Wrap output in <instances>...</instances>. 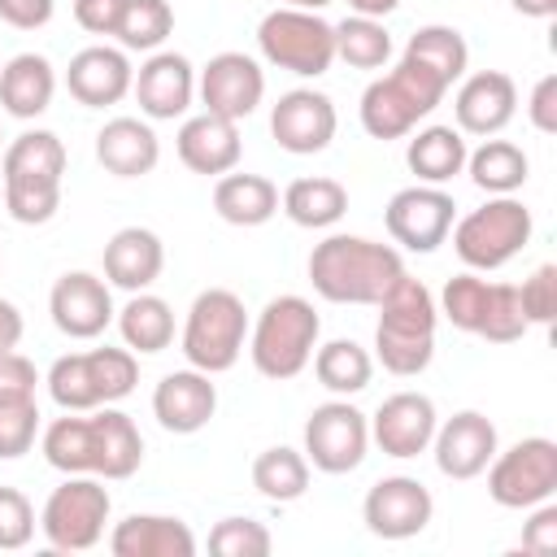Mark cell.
Wrapping results in <instances>:
<instances>
[{
    "label": "cell",
    "instance_id": "6da1fadb",
    "mask_svg": "<svg viewBox=\"0 0 557 557\" xmlns=\"http://www.w3.org/2000/svg\"><path fill=\"white\" fill-rule=\"evenodd\" d=\"M405 274V257L392 244L366 235H326L309 252V283L331 305H379Z\"/></svg>",
    "mask_w": 557,
    "mask_h": 557
},
{
    "label": "cell",
    "instance_id": "7a4b0ae2",
    "mask_svg": "<svg viewBox=\"0 0 557 557\" xmlns=\"http://www.w3.org/2000/svg\"><path fill=\"white\" fill-rule=\"evenodd\" d=\"M435 296L422 278H409V270L392 283V292L379 300V326H374V361L396 374L413 379L435 357Z\"/></svg>",
    "mask_w": 557,
    "mask_h": 557
},
{
    "label": "cell",
    "instance_id": "3957f363",
    "mask_svg": "<svg viewBox=\"0 0 557 557\" xmlns=\"http://www.w3.org/2000/svg\"><path fill=\"white\" fill-rule=\"evenodd\" d=\"M65 144L52 131H22L0 157L4 209L22 226H44L61 209Z\"/></svg>",
    "mask_w": 557,
    "mask_h": 557
},
{
    "label": "cell",
    "instance_id": "277c9868",
    "mask_svg": "<svg viewBox=\"0 0 557 557\" xmlns=\"http://www.w3.org/2000/svg\"><path fill=\"white\" fill-rule=\"evenodd\" d=\"M444 96H448V83L422 61L400 52V61L361 91V104H357L361 131L370 139H405L409 131H418L422 117L440 109Z\"/></svg>",
    "mask_w": 557,
    "mask_h": 557
},
{
    "label": "cell",
    "instance_id": "5b68a950",
    "mask_svg": "<svg viewBox=\"0 0 557 557\" xmlns=\"http://www.w3.org/2000/svg\"><path fill=\"white\" fill-rule=\"evenodd\" d=\"M318 335H322V318H318L313 300L283 292L261 305L257 322H248V357H252L257 374L287 383L309 366Z\"/></svg>",
    "mask_w": 557,
    "mask_h": 557
},
{
    "label": "cell",
    "instance_id": "8992f818",
    "mask_svg": "<svg viewBox=\"0 0 557 557\" xmlns=\"http://www.w3.org/2000/svg\"><path fill=\"white\" fill-rule=\"evenodd\" d=\"M531 231H535V218L518 196H487L479 209L461 213L448 235L466 270L487 274V270L509 265L531 244Z\"/></svg>",
    "mask_w": 557,
    "mask_h": 557
},
{
    "label": "cell",
    "instance_id": "52a82bcc",
    "mask_svg": "<svg viewBox=\"0 0 557 557\" xmlns=\"http://www.w3.org/2000/svg\"><path fill=\"white\" fill-rule=\"evenodd\" d=\"M244 339H248V309H244V300L231 287H205L191 300V309H187L178 348H183L191 370L226 374L239 361Z\"/></svg>",
    "mask_w": 557,
    "mask_h": 557
},
{
    "label": "cell",
    "instance_id": "ba28073f",
    "mask_svg": "<svg viewBox=\"0 0 557 557\" xmlns=\"http://www.w3.org/2000/svg\"><path fill=\"white\" fill-rule=\"evenodd\" d=\"M257 48L270 65L300 78H318L335 61V22L313 9L278 4L257 22Z\"/></svg>",
    "mask_w": 557,
    "mask_h": 557
},
{
    "label": "cell",
    "instance_id": "9c48e42d",
    "mask_svg": "<svg viewBox=\"0 0 557 557\" xmlns=\"http://www.w3.org/2000/svg\"><path fill=\"white\" fill-rule=\"evenodd\" d=\"M109 509L113 496L100 483V474H65V483L52 487L39 509V531L57 553H87L104 540Z\"/></svg>",
    "mask_w": 557,
    "mask_h": 557
},
{
    "label": "cell",
    "instance_id": "30bf717a",
    "mask_svg": "<svg viewBox=\"0 0 557 557\" xmlns=\"http://www.w3.org/2000/svg\"><path fill=\"white\" fill-rule=\"evenodd\" d=\"M487 496L500 509H531L553 500L557 492V444L548 435H527L518 444H509L505 453L496 448V457L487 461Z\"/></svg>",
    "mask_w": 557,
    "mask_h": 557
},
{
    "label": "cell",
    "instance_id": "8fae6325",
    "mask_svg": "<svg viewBox=\"0 0 557 557\" xmlns=\"http://www.w3.org/2000/svg\"><path fill=\"white\" fill-rule=\"evenodd\" d=\"M300 453L322 474H348L370 453V418L348 396H335L305 418V448Z\"/></svg>",
    "mask_w": 557,
    "mask_h": 557
},
{
    "label": "cell",
    "instance_id": "7c38bea8",
    "mask_svg": "<svg viewBox=\"0 0 557 557\" xmlns=\"http://www.w3.org/2000/svg\"><path fill=\"white\" fill-rule=\"evenodd\" d=\"M383 222H387V235L409 248V252H435L453 222H457V205L444 187H431V183H413V187H400L387 209H383Z\"/></svg>",
    "mask_w": 557,
    "mask_h": 557
},
{
    "label": "cell",
    "instance_id": "4fadbf2b",
    "mask_svg": "<svg viewBox=\"0 0 557 557\" xmlns=\"http://www.w3.org/2000/svg\"><path fill=\"white\" fill-rule=\"evenodd\" d=\"M435 518V496L413 474H383L361 500V522L379 540H413Z\"/></svg>",
    "mask_w": 557,
    "mask_h": 557
},
{
    "label": "cell",
    "instance_id": "5bb4252c",
    "mask_svg": "<svg viewBox=\"0 0 557 557\" xmlns=\"http://www.w3.org/2000/svg\"><path fill=\"white\" fill-rule=\"evenodd\" d=\"M196 96H200L205 113L244 122L248 113H257V104L265 96V70L248 52H218L196 74Z\"/></svg>",
    "mask_w": 557,
    "mask_h": 557
},
{
    "label": "cell",
    "instance_id": "9a60e30c",
    "mask_svg": "<svg viewBox=\"0 0 557 557\" xmlns=\"http://www.w3.org/2000/svg\"><path fill=\"white\" fill-rule=\"evenodd\" d=\"M335 126H339V113H335L331 96L326 91H313V87H292L270 109V135L292 157L322 152L335 139Z\"/></svg>",
    "mask_w": 557,
    "mask_h": 557
},
{
    "label": "cell",
    "instance_id": "2e32d148",
    "mask_svg": "<svg viewBox=\"0 0 557 557\" xmlns=\"http://www.w3.org/2000/svg\"><path fill=\"white\" fill-rule=\"evenodd\" d=\"M48 313H52V326L70 339H96L104 335V326L113 322V292L100 274L91 270H65L52 292H48Z\"/></svg>",
    "mask_w": 557,
    "mask_h": 557
},
{
    "label": "cell",
    "instance_id": "e0dca14e",
    "mask_svg": "<svg viewBox=\"0 0 557 557\" xmlns=\"http://www.w3.org/2000/svg\"><path fill=\"white\" fill-rule=\"evenodd\" d=\"M500 440H496V422L479 409H461L453 413L448 422L435 426V440H431V453H435V466L444 479H479L487 470V461L496 457Z\"/></svg>",
    "mask_w": 557,
    "mask_h": 557
},
{
    "label": "cell",
    "instance_id": "ac0fdd59",
    "mask_svg": "<svg viewBox=\"0 0 557 557\" xmlns=\"http://www.w3.org/2000/svg\"><path fill=\"white\" fill-rule=\"evenodd\" d=\"M435 426H440V413L426 392H392L370 418V440L387 457L405 461V457H418L431 448Z\"/></svg>",
    "mask_w": 557,
    "mask_h": 557
},
{
    "label": "cell",
    "instance_id": "d6986e66",
    "mask_svg": "<svg viewBox=\"0 0 557 557\" xmlns=\"http://www.w3.org/2000/svg\"><path fill=\"white\" fill-rule=\"evenodd\" d=\"M135 100H139V113L148 122H174L191 109L196 100V65L183 57V52H152L139 70H135V83H131Z\"/></svg>",
    "mask_w": 557,
    "mask_h": 557
},
{
    "label": "cell",
    "instance_id": "ffe728a7",
    "mask_svg": "<svg viewBox=\"0 0 557 557\" xmlns=\"http://www.w3.org/2000/svg\"><path fill=\"white\" fill-rule=\"evenodd\" d=\"M518 113V83L505 70H479L466 74L453 96V117L461 135H500Z\"/></svg>",
    "mask_w": 557,
    "mask_h": 557
},
{
    "label": "cell",
    "instance_id": "44dd1931",
    "mask_svg": "<svg viewBox=\"0 0 557 557\" xmlns=\"http://www.w3.org/2000/svg\"><path fill=\"white\" fill-rule=\"evenodd\" d=\"M218 413V383L205 370H170L152 387V418L170 435H196Z\"/></svg>",
    "mask_w": 557,
    "mask_h": 557
},
{
    "label": "cell",
    "instance_id": "7402d4cb",
    "mask_svg": "<svg viewBox=\"0 0 557 557\" xmlns=\"http://www.w3.org/2000/svg\"><path fill=\"white\" fill-rule=\"evenodd\" d=\"M131 83H135V65H131L126 48H109V44H91V48L74 52L70 70H65L70 96L87 109L117 104L122 96H131Z\"/></svg>",
    "mask_w": 557,
    "mask_h": 557
},
{
    "label": "cell",
    "instance_id": "603a6c76",
    "mask_svg": "<svg viewBox=\"0 0 557 557\" xmlns=\"http://www.w3.org/2000/svg\"><path fill=\"white\" fill-rule=\"evenodd\" d=\"M174 148H178V161H183L191 174L218 178V174L235 170L239 157H244L239 122L218 117V113H196V117H187V122L178 126Z\"/></svg>",
    "mask_w": 557,
    "mask_h": 557
},
{
    "label": "cell",
    "instance_id": "cb8c5ba5",
    "mask_svg": "<svg viewBox=\"0 0 557 557\" xmlns=\"http://www.w3.org/2000/svg\"><path fill=\"white\" fill-rule=\"evenodd\" d=\"M196 535L174 513H126L109 531L113 557H196Z\"/></svg>",
    "mask_w": 557,
    "mask_h": 557
},
{
    "label": "cell",
    "instance_id": "d4e9b609",
    "mask_svg": "<svg viewBox=\"0 0 557 557\" xmlns=\"http://www.w3.org/2000/svg\"><path fill=\"white\" fill-rule=\"evenodd\" d=\"M165 270V244L148 226H122L104 244V283L122 292H148Z\"/></svg>",
    "mask_w": 557,
    "mask_h": 557
},
{
    "label": "cell",
    "instance_id": "484cf974",
    "mask_svg": "<svg viewBox=\"0 0 557 557\" xmlns=\"http://www.w3.org/2000/svg\"><path fill=\"white\" fill-rule=\"evenodd\" d=\"M96 161L113 178H144L161 161V139L144 117H109L96 131Z\"/></svg>",
    "mask_w": 557,
    "mask_h": 557
},
{
    "label": "cell",
    "instance_id": "4316f807",
    "mask_svg": "<svg viewBox=\"0 0 557 557\" xmlns=\"http://www.w3.org/2000/svg\"><path fill=\"white\" fill-rule=\"evenodd\" d=\"M52 96H57V70H52L48 57L17 52L0 65V104H4L9 117L30 122V117L48 113Z\"/></svg>",
    "mask_w": 557,
    "mask_h": 557
},
{
    "label": "cell",
    "instance_id": "83f0119b",
    "mask_svg": "<svg viewBox=\"0 0 557 557\" xmlns=\"http://www.w3.org/2000/svg\"><path fill=\"white\" fill-rule=\"evenodd\" d=\"M213 213L231 226H261L278 213V187L265 174L226 170L213 183Z\"/></svg>",
    "mask_w": 557,
    "mask_h": 557
},
{
    "label": "cell",
    "instance_id": "f1b7e54d",
    "mask_svg": "<svg viewBox=\"0 0 557 557\" xmlns=\"http://www.w3.org/2000/svg\"><path fill=\"white\" fill-rule=\"evenodd\" d=\"M91 426H96V474L131 479L144 466V435L131 422V413L100 405V409H91Z\"/></svg>",
    "mask_w": 557,
    "mask_h": 557
},
{
    "label": "cell",
    "instance_id": "f546056e",
    "mask_svg": "<svg viewBox=\"0 0 557 557\" xmlns=\"http://www.w3.org/2000/svg\"><path fill=\"white\" fill-rule=\"evenodd\" d=\"M278 205L296 226L326 231L348 213V187L339 178H326V174H305V178H292L283 187Z\"/></svg>",
    "mask_w": 557,
    "mask_h": 557
},
{
    "label": "cell",
    "instance_id": "4dcf8cb0",
    "mask_svg": "<svg viewBox=\"0 0 557 557\" xmlns=\"http://www.w3.org/2000/svg\"><path fill=\"white\" fill-rule=\"evenodd\" d=\"M409 148H405V161L409 170L418 174V183H431V187H444L448 178L466 174V135L457 126H422V131H409Z\"/></svg>",
    "mask_w": 557,
    "mask_h": 557
},
{
    "label": "cell",
    "instance_id": "1f68e13d",
    "mask_svg": "<svg viewBox=\"0 0 557 557\" xmlns=\"http://www.w3.org/2000/svg\"><path fill=\"white\" fill-rule=\"evenodd\" d=\"M113 322L131 352L152 357L174 344V309H170V300H161L152 292H131V300L113 313Z\"/></svg>",
    "mask_w": 557,
    "mask_h": 557
},
{
    "label": "cell",
    "instance_id": "d6a6232c",
    "mask_svg": "<svg viewBox=\"0 0 557 557\" xmlns=\"http://www.w3.org/2000/svg\"><path fill=\"white\" fill-rule=\"evenodd\" d=\"M466 174H470V183H474L479 191H487V196H513V191L527 183L531 161H527V152H522L518 144L487 135L474 152H466Z\"/></svg>",
    "mask_w": 557,
    "mask_h": 557
},
{
    "label": "cell",
    "instance_id": "836d02e7",
    "mask_svg": "<svg viewBox=\"0 0 557 557\" xmlns=\"http://www.w3.org/2000/svg\"><path fill=\"white\" fill-rule=\"evenodd\" d=\"M39 453L61 474H96V426L91 418L65 413L39 431Z\"/></svg>",
    "mask_w": 557,
    "mask_h": 557
},
{
    "label": "cell",
    "instance_id": "e575fe53",
    "mask_svg": "<svg viewBox=\"0 0 557 557\" xmlns=\"http://www.w3.org/2000/svg\"><path fill=\"white\" fill-rule=\"evenodd\" d=\"M313 374L331 396H357L374 379V357L357 339H331L313 348Z\"/></svg>",
    "mask_w": 557,
    "mask_h": 557
},
{
    "label": "cell",
    "instance_id": "d590c367",
    "mask_svg": "<svg viewBox=\"0 0 557 557\" xmlns=\"http://www.w3.org/2000/svg\"><path fill=\"white\" fill-rule=\"evenodd\" d=\"M252 487L274 500V505H292L309 492V461L300 448H287V444H274V448H261L257 461H252Z\"/></svg>",
    "mask_w": 557,
    "mask_h": 557
},
{
    "label": "cell",
    "instance_id": "8d00e7d4",
    "mask_svg": "<svg viewBox=\"0 0 557 557\" xmlns=\"http://www.w3.org/2000/svg\"><path fill=\"white\" fill-rule=\"evenodd\" d=\"M405 57L422 61L426 70H435L448 87L457 78H466L470 70V48H466V35L457 26H444V22H431V26H418L405 44Z\"/></svg>",
    "mask_w": 557,
    "mask_h": 557
},
{
    "label": "cell",
    "instance_id": "74e56055",
    "mask_svg": "<svg viewBox=\"0 0 557 557\" xmlns=\"http://www.w3.org/2000/svg\"><path fill=\"white\" fill-rule=\"evenodd\" d=\"M335 57L352 70H383L392 61V35L379 17L348 13L344 22H335Z\"/></svg>",
    "mask_w": 557,
    "mask_h": 557
},
{
    "label": "cell",
    "instance_id": "f35d334b",
    "mask_svg": "<svg viewBox=\"0 0 557 557\" xmlns=\"http://www.w3.org/2000/svg\"><path fill=\"white\" fill-rule=\"evenodd\" d=\"M174 30V9L170 0H126L122 22H117V44L126 52H157Z\"/></svg>",
    "mask_w": 557,
    "mask_h": 557
},
{
    "label": "cell",
    "instance_id": "ab89813d",
    "mask_svg": "<svg viewBox=\"0 0 557 557\" xmlns=\"http://www.w3.org/2000/svg\"><path fill=\"white\" fill-rule=\"evenodd\" d=\"M487 300H492V283L479 278L474 270H466V274H453V278L444 283L435 309H440V318H448L457 331L479 335V326H483V318H487Z\"/></svg>",
    "mask_w": 557,
    "mask_h": 557
},
{
    "label": "cell",
    "instance_id": "60d3db41",
    "mask_svg": "<svg viewBox=\"0 0 557 557\" xmlns=\"http://www.w3.org/2000/svg\"><path fill=\"white\" fill-rule=\"evenodd\" d=\"M48 396L65 409V413H91L100 409V396H96V383H91V370H87V352H65L48 366Z\"/></svg>",
    "mask_w": 557,
    "mask_h": 557
},
{
    "label": "cell",
    "instance_id": "b9f144b4",
    "mask_svg": "<svg viewBox=\"0 0 557 557\" xmlns=\"http://www.w3.org/2000/svg\"><path fill=\"white\" fill-rule=\"evenodd\" d=\"M87 370H91V383H96V396L100 405H117L135 392L139 383V361L131 348H91L87 352Z\"/></svg>",
    "mask_w": 557,
    "mask_h": 557
},
{
    "label": "cell",
    "instance_id": "7bdbcfd3",
    "mask_svg": "<svg viewBox=\"0 0 557 557\" xmlns=\"http://www.w3.org/2000/svg\"><path fill=\"white\" fill-rule=\"evenodd\" d=\"M274 548L270 527L257 518H222L209 531V553L218 557H265Z\"/></svg>",
    "mask_w": 557,
    "mask_h": 557
},
{
    "label": "cell",
    "instance_id": "ee69618b",
    "mask_svg": "<svg viewBox=\"0 0 557 557\" xmlns=\"http://www.w3.org/2000/svg\"><path fill=\"white\" fill-rule=\"evenodd\" d=\"M527 331H531V322L522 318L518 287L513 283H492V300H487V318L479 326V339H487V344H513Z\"/></svg>",
    "mask_w": 557,
    "mask_h": 557
},
{
    "label": "cell",
    "instance_id": "f6af8a7d",
    "mask_svg": "<svg viewBox=\"0 0 557 557\" xmlns=\"http://www.w3.org/2000/svg\"><path fill=\"white\" fill-rule=\"evenodd\" d=\"M35 435H39V400L35 396L0 400V461L30 453Z\"/></svg>",
    "mask_w": 557,
    "mask_h": 557
},
{
    "label": "cell",
    "instance_id": "bcb514c9",
    "mask_svg": "<svg viewBox=\"0 0 557 557\" xmlns=\"http://www.w3.org/2000/svg\"><path fill=\"white\" fill-rule=\"evenodd\" d=\"M518 305H522V318H527L531 326H553V318H557V265H553V261L535 265V270L522 278Z\"/></svg>",
    "mask_w": 557,
    "mask_h": 557
},
{
    "label": "cell",
    "instance_id": "7dc6e473",
    "mask_svg": "<svg viewBox=\"0 0 557 557\" xmlns=\"http://www.w3.org/2000/svg\"><path fill=\"white\" fill-rule=\"evenodd\" d=\"M39 518L22 487H0V553H17L30 544Z\"/></svg>",
    "mask_w": 557,
    "mask_h": 557
},
{
    "label": "cell",
    "instance_id": "c3c4849f",
    "mask_svg": "<svg viewBox=\"0 0 557 557\" xmlns=\"http://www.w3.org/2000/svg\"><path fill=\"white\" fill-rule=\"evenodd\" d=\"M39 387V370L30 357H22L17 348L0 352V400H22V396H35Z\"/></svg>",
    "mask_w": 557,
    "mask_h": 557
},
{
    "label": "cell",
    "instance_id": "681fc988",
    "mask_svg": "<svg viewBox=\"0 0 557 557\" xmlns=\"http://www.w3.org/2000/svg\"><path fill=\"white\" fill-rule=\"evenodd\" d=\"M527 117L540 135H557V74L535 78V87L527 96Z\"/></svg>",
    "mask_w": 557,
    "mask_h": 557
},
{
    "label": "cell",
    "instance_id": "f907efd6",
    "mask_svg": "<svg viewBox=\"0 0 557 557\" xmlns=\"http://www.w3.org/2000/svg\"><path fill=\"white\" fill-rule=\"evenodd\" d=\"M126 0H74V22L87 35H117Z\"/></svg>",
    "mask_w": 557,
    "mask_h": 557
},
{
    "label": "cell",
    "instance_id": "816d5d0a",
    "mask_svg": "<svg viewBox=\"0 0 557 557\" xmlns=\"http://www.w3.org/2000/svg\"><path fill=\"white\" fill-rule=\"evenodd\" d=\"M522 548L527 553H553L557 548V505H531V522H522Z\"/></svg>",
    "mask_w": 557,
    "mask_h": 557
},
{
    "label": "cell",
    "instance_id": "f5cc1de1",
    "mask_svg": "<svg viewBox=\"0 0 557 557\" xmlns=\"http://www.w3.org/2000/svg\"><path fill=\"white\" fill-rule=\"evenodd\" d=\"M57 0H0V22L13 30H39L52 22Z\"/></svg>",
    "mask_w": 557,
    "mask_h": 557
},
{
    "label": "cell",
    "instance_id": "db71d44e",
    "mask_svg": "<svg viewBox=\"0 0 557 557\" xmlns=\"http://www.w3.org/2000/svg\"><path fill=\"white\" fill-rule=\"evenodd\" d=\"M22 344V313L13 300H0V352Z\"/></svg>",
    "mask_w": 557,
    "mask_h": 557
},
{
    "label": "cell",
    "instance_id": "11a10c76",
    "mask_svg": "<svg viewBox=\"0 0 557 557\" xmlns=\"http://www.w3.org/2000/svg\"><path fill=\"white\" fill-rule=\"evenodd\" d=\"M344 4H348L357 17H379V22L400 9V0H344Z\"/></svg>",
    "mask_w": 557,
    "mask_h": 557
},
{
    "label": "cell",
    "instance_id": "9f6ffc18",
    "mask_svg": "<svg viewBox=\"0 0 557 557\" xmlns=\"http://www.w3.org/2000/svg\"><path fill=\"white\" fill-rule=\"evenodd\" d=\"M513 4V13H522V17H540V22H548L553 13H557V0H509Z\"/></svg>",
    "mask_w": 557,
    "mask_h": 557
},
{
    "label": "cell",
    "instance_id": "6f0895ef",
    "mask_svg": "<svg viewBox=\"0 0 557 557\" xmlns=\"http://www.w3.org/2000/svg\"><path fill=\"white\" fill-rule=\"evenodd\" d=\"M283 4H292V9H313V13H322L331 0H283Z\"/></svg>",
    "mask_w": 557,
    "mask_h": 557
},
{
    "label": "cell",
    "instance_id": "680465c9",
    "mask_svg": "<svg viewBox=\"0 0 557 557\" xmlns=\"http://www.w3.org/2000/svg\"><path fill=\"white\" fill-rule=\"evenodd\" d=\"M0 205H4V187H0Z\"/></svg>",
    "mask_w": 557,
    "mask_h": 557
},
{
    "label": "cell",
    "instance_id": "91938a15",
    "mask_svg": "<svg viewBox=\"0 0 557 557\" xmlns=\"http://www.w3.org/2000/svg\"><path fill=\"white\" fill-rule=\"evenodd\" d=\"M0 139H4V135H0Z\"/></svg>",
    "mask_w": 557,
    "mask_h": 557
}]
</instances>
